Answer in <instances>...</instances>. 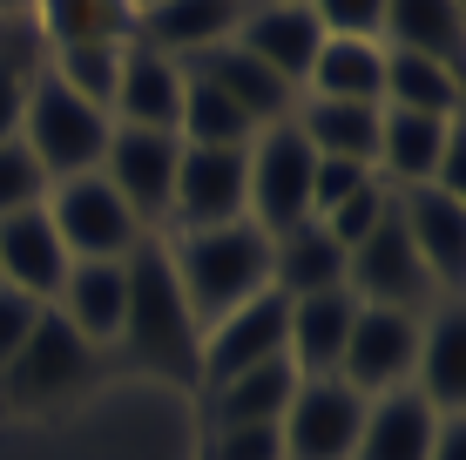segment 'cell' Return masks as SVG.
Returning a JSON list of instances; mask_svg holds the SVG:
<instances>
[{
  "mask_svg": "<svg viewBox=\"0 0 466 460\" xmlns=\"http://www.w3.org/2000/svg\"><path fill=\"white\" fill-rule=\"evenodd\" d=\"M61 278H68V250H61V237H55V224H47L41 203H35V210L0 217V284L41 298V305H55Z\"/></svg>",
  "mask_w": 466,
  "mask_h": 460,
  "instance_id": "20",
  "label": "cell"
},
{
  "mask_svg": "<svg viewBox=\"0 0 466 460\" xmlns=\"http://www.w3.org/2000/svg\"><path fill=\"white\" fill-rule=\"evenodd\" d=\"M7 47H41V41H35L27 21H0V55H7Z\"/></svg>",
  "mask_w": 466,
  "mask_h": 460,
  "instance_id": "41",
  "label": "cell"
},
{
  "mask_svg": "<svg viewBox=\"0 0 466 460\" xmlns=\"http://www.w3.org/2000/svg\"><path fill=\"white\" fill-rule=\"evenodd\" d=\"M345 291L359 298V305H406V312H426L432 298H446L440 284L426 278L406 224H399V203L379 217L372 237H359V244L345 250Z\"/></svg>",
  "mask_w": 466,
  "mask_h": 460,
  "instance_id": "6",
  "label": "cell"
},
{
  "mask_svg": "<svg viewBox=\"0 0 466 460\" xmlns=\"http://www.w3.org/2000/svg\"><path fill=\"white\" fill-rule=\"evenodd\" d=\"M108 129H116L108 108L82 102V95L61 88L47 68H35V82H27V108H21V142H27V156L47 169V183L102 169Z\"/></svg>",
  "mask_w": 466,
  "mask_h": 460,
  "instance_id": "3",
  "label": "cell"
},
{
  "mask_svg": "<svg viewBox=\"0 0 466 460\" xmlns=\"http://www.w3.org/2000/svg\"><path fill=\"white\" fill-rule=\"evenodd\" d=\"M41 210H47V224H55V237H61V250H68V258H128V250L149 237V230L136 224V210L116 197V183H108L102 169L47 183Z\"/></svg>",
  "mask_w": 466,
  "mask_h": 460,
  "instance_id": "5",
  "label": "cell"
},
{
  "mask_svg": "<svg viewBox=\"0 0 466 460\" xmlns=\"http://www.w3.org/2000/svg\"><path fill=\"white\" fill-rule=\"evenodd\" d=\"M122 353L149 373H176L197 386V319L183 305V284H176L169 244L163 230H149L128 250V305H122Z\"/></svg>",
  "mask_w": 466,
  "mask_h": 460,
  "instance_id": "1",
  "label": "cell"
},
{
  "mask_svg": "<svg viewBox=\"0 0 466 460\" xmlns=\"http://www.w3.org/2000/svg\"><path fill=\"white\" fill-rule=\"evenodd\" d=\"M176 284H183V305L189 319L217 325L223 312H237L244 298L270 291V237L250 224H217V230H163Z\"/></svg>",
  "mask_w": 466,
  "mask_h": 460,
  "instance_id": "2",
  "label": "cell"
},
{
  "mask_svg": "<svg viewBox=\"0 0 466 460\" xmlns=\"http://www.w3.org/2000/svg\"><path fill=\"white\" fill-rule=\"evenodd\" d=\"M460 339H466V312H460V291L432 298L420 312V359H412V393L440 414H460L466 400V379H460Z\"/></svg>",
  "mask_w": 466,
  "mask_h": 460,
  "instance_id": "23",
  "label": "cell"
},
{
  "mask_svg": "<svg viewBox=\"0 0 466 460\" xmlns=\"http://www.w3.org/2000/svg\"><path fill=\"white\" fill-rule=\"evenodd\" d=\"M210 460H284L278 426H210Z\"/></svg>",
  "mask_w": 466,
  "mask_h": 460,
  "instance_id": "36",
  "label": "cell"
},
{
  "mask_svg": "<svg viewBox=\"0 0 466 460\" xmlns=\"http://www.w3.org/2000/svg\"><path fill=\"white\" fill-rule=\"evenodd\" d=\"M379 169H365V163H339V156H318V169H311V217H325L339 197H351L359 183H372Z\"/></svg>",
  "mask_w": 466,
  "mask_h": 460,
  "instance_id": "38",
  "label": "cell"
},
{
  "mask_svg": "<svg viewBox=\"0 0 466 460\" xmlns=\"http://www.w3.org/2000/svg\"><path fill=\"white\" fill-rule=\"evenodd\" d=\"M460 116H412V108H379V183L385 189H420L432 183V163H440L446 136H453Z\"/></svg>",
  "mask_w": 466,
  "mask_h": 460,
  "instance_id": "22",
  "label": "cell"
},
{
  "mask_svg": "<svg viewBox=\"0 0 466 460\" xmlns=\"http://www.w3.org/2000/svg\"><path fill=\"white\" fill-rule=\"evenodd\" d=\"M41 55L47 47H88V41H136V7L128 0H35L27 7Z\"/></svg>",
  "mask_w": 466,
  "mask_h": 460,
  "instance_id": "28",
  "label": "cell"
},
{
  "mask_svg": "<svg viewBox=\"0 0 466 460\" xmlns=\"http://www.w3.org/2000/svg\"><path fill=\"white\" fill-rule=\"evenodd\" d=\"M379 108H412V116H460V68L406 47H385V82H379Z\"/></svg>",
  "mask_w": 466,
  "mask_h": 460,
  "instance_id": "30",
  "label": "cell"
},
{
  "mask_svg": "<svg viewBox=\"0 0 466 460\" xmlns=\"http://www.w3.org/2000/svg\"><path fill=\"white\" fill-rule=\"evenodd\" d=\"M176 108H183V61L128 41L116 95H108V122H122V129H169L176 136Z\"/></svg>",
  "mask_w": 466,
  "mask_h": 460,
  "instance_id": "16",
  "label": "cell"
},
{
  "mask_svg": "<svg viewBox=\"0 0 466 460\" xmlns=\"http://www.w3.org/2000/svg\"><path fill=\"white\" fill-rule=\"evenodd\" d=\"M379 47H406V55L460 68L466 61V0H385Z\"/></svg>",
  "mask_w": 466,
  "mask_h": 460,
  "instance_id": "24",
  "label": "cell"
},
{
  "mask_svg": "<svg viewBox=\"0 0 466 460\" xmlns=\"http://www.w3.org/2000/svg\"><path fill=\"white\" fill-rule=\"evenodd\" d=\"M244 7L250 0H149V7H136V41L169 61H189L203 47L230 41Z\"/></svg>",
  "mask_w": 466,
  "mask_h": 460,
  "instance_id": "18",
  "label": "cell"
},
{
  "mask_svg": "<svg viewBox=\"0 0 466 460\" xmlns=\"http://www.w3.org/2000/svg\"><path fill=\"white\" fill-rule=\"evenodd\" d=\"M318 14L325 35H345V41H379V21H385V0H304Z\"/></svg>",
  "mask_w": 466,
  "mask_h": 460,
  "instance_id": "35",
  "label": "cell"
},
{
  "mask_svg": "<svg viewBox=\"0 0 466 460\" xmlns=\"http://www.w3.org/2000/svg\"><path fill=\"white\" fill-rule=\"evenodd\" d=\"M41 298H27V291H7V284H0V373L14 366V353H21L27 345V332L41 325Z\"/></svg>",
  "mask_w": 466,
  "mask_h": 460,
  "instance_id": "37",
  "label": "cell"
},
{
  "mask_svg": "<svg viewBox=\"0 0 466 460\" xmlns=\"http://www.w3.org/2000/svg\"><path fill=\"white\" fill-rule=\"evenodd\" d=\"M284 319H291V298L257 291L237 312H223L217 325H203L197 332V393L264 366V359H284Z\"/></svg>",
  "mask_w": 466,
  "mask_h": 460,
  "instance_id": "8",
  "label": "cell"
},
{
  "mask_svg": "<svg viewBox=\"0 0 466 460\" xmlns=\"http://www.w3.org/2000/svg\"><path fill=\"white\" fill-rule=\"evenodd\" d=\"M47 197V169L27 156V142L14 136V142H0V217H14V210H35V203Z\"/></svg>",
  "mask_w": 466,
  "mask_h": 460,
  "instance_id": "33",
  "label": "cell"
},
{
  "mask_svg": "<svg viewBox=\"0 0 466 460\" xmlns=\"http://www.w3.org/2000/svg\"><path fill=\"white\" fill-rule=\"evenodd\" d=\"M440 406H426L412 386L399 393H372L359 420V440H351V460H426L432 440H440Z\"/></svg>",
  "mask_w": 466,
  "mask_h": 460,
  "instance_id": "19",
  "label": "cell"
},
{
  "mask_svg": "<svg viewBox=\"0 0 466 460\" xmlns=\"http://www.w3.org/2000/svg\"><path fill=\"white\" fill-rule=\"evenodd\" d=\"M298 136L311 142V156H339V163H365L379 156V102H318V95H298L291 108Z\"/></svg>",
  "mask_w": 466,
  "mask_h": 460,
  "instance_id": "26",
  "label": "cell"
},
{
  "mask_svg": "<svg viewBox=\"0 0 466 460\" xmlns=\"http://www.w3.org/2000/svg\"><path fill=\"white\" fill-rule=\"evenodd\" d=\"M183 75L210 82L223 102H230L237 116L250 122V129H264V122H284V116L298 108V88L284 82V75H270L257 55H244L237 41H217V47H203V55H189Z\"/></svg>",
  "mask_w": 466,
  "mask_h": 460,
  "instance_id": "12",
  "label": "cell"
},
{
  "mask_svg": "<svg viewBox=\"0 0 466 460\" xmlns=\"http://www.w3.org/2000/svg\"><path fill=\"white\" fill-rule=\"evenodd\" d=\"M176 156L183 142L169 129H108V149H102V177L116 183V197L136 210L142 230H163L169 224V189H176Z\"/></svg>",
  "mask_w": 466,
  "mask_h": 460,
  "instance_id": "9",
  "label": "cell"
},
{
  "mask_svg": "<svg viewBox=\"0 0 466 460\" xmlns=\"http://www.w3.org/2000/svg\"><path fill=\"white\" fill-rule=\"evenodd\" d=\"M291 393H298V366L264 359V366L223 379V386H203V414H210V426H278Z\"/></svg>",
  "mask_w": 466,
  "mask_h": 460,
  "instance_id": "25",
  "label": "cell"
},
{
  "mask_svg": "<svg viewBox=\"0 0 466 460\" xmlns=\"http://www.w3.org/2000/svg\"><path fill=\"white\" fill-rule=\"evenodd\" d=\"M359 298L345 291H311L291 298V319H284V359L298 366V379H339V353H345V332Z\"/></svg>",
  "mask_w": 466,
  "mask_h": 460,
  "instance_id": "21",
  "label": "cell"
},
{
  "mask_svg": "<svg viewBox=\"0 0 466 460\" xmlns=\"http://www.w3.org/2000/svg\"><path fill=\"white\" fill-rule=\"evenodd\" d=\"M27 7L35 0H0V21H27Z\"/></svg>",
  "mask_w": 466,
  "mask_h": 460,
  "instance_id": "42",
  "label": "cell"
},
{
  "mask_svg": "<svg viewBox=\"0 0 466 460\" xmlns=\"http://www.w3.org/2000/svg\"><path fill=\"white\" fill-rule=\"evenodd\" d=\"M122 305H128V258H68L55 312L82 332L95 353L122 339Z\"/></svg>",
  "mask_w": 466,
  "mask_h": 460,
  "instance_id": "17",
  "label": "cell"
},
{
  "mask_svg": "<svg viewBox=\"0 0 466 460\" xmlns=\"http://www.w3.org/2000/svg\"><path fill=\"white\" fill-rule=\"evenodd\" d=\"M311 142L298 136V122H264L250 142H244V217L264 237L291 230V224H311Z\"/></svg>",
  "mask_w": 466,
  "mask_h": 460,
  "instance_id": "4",
  "label": "cell"
},
{
  "mask_svg": "<svg viewBox=\"0 0 466 460\" xmlns=\"http://www.w3.org/2000/svg\"><path fill=\"white\" fill-rule=\"evenodd\" d=\"M359 420H365V393H351L345 379H298L291 406L278 420L284 460H351Z\"/></svg>",
  "mask_w": 466,
  "mask_h": 460,
  "instance_id": "10",
  "label": "cell"
},
{
  "mask_svg": "<svg viewBox=\"0 0 466 460\" xmlns=\"http://www.w3.org/2000/svg\"><path fill=\"white\" fill-rule=\"evenodd\" d=\"M412 359H420V312L406 305H359L339 353V379L351 393H399L412 386Z\"/></svg>",
  "mask_w": 466,
  "mask_h": 460,
  "instance_id": "7",
  "label": "cell"
},
{
  "mask_svg": "<svg viewBox=\"0 0 466 460\" xmlns=\"http://www.w3.org/2000/svg\"><path fill=\"white\" fill-rule=\"evenodd\" d=\"M88 359H95V345L61 319L55 305H47L41 325L27 332V345L14 353V366L0 373V386L21 393V400H55V393H68V386H82V379H88Z\"/></svg>",
  "mask_w": 466,
  "mask_h": 460,
  "instance_id": "14",
  "label": "cell"
},
{
  "mask_svg": "<svg viewBox=\"0 0 466 460\" xmlns=\"http://www.w3.org/2000/svg\"><path fill=\"white\" fill-rule=\"evenodd\" d=\"M128 7H149V0H128Z\"/></svg>",
  "mask_w": 466,
  "mask_h": 460,
  "instance_id": "44",
  "label": "cell"
},
{
  "mask_svg": "<svg viewBox=\"0 0 466 460\" xmlns=\"http://www.w3.org/2000/svg\"><path fill=\"white\" fill-rule=\"evenodd\" d=\"M426 460H466V414H446L440 420V440H432Z\"/></svg>",
  "mask_w": 466,
  "mask_h": 460,
  "instance_id": "40",
  "label": "cell"
},
{
  "mask_svg": "<svg viewBox=\"0 0 466 460\" xmlns=\"http://www.w3.org/2000/svg\"><path fill=\"white\" fill-rule=\"evenodd\" d=\"M217 224H244V149H197V142H183L163 230H217Z\"/></svg>",
  "mask_w": 466,
  "mask_h": 460,
  "instance_id": "11",
  "label": "cell"
},
{
  "mask_svg": "<svg viewBox=\"0 0 466 460\" xmlns=\"http://www.w3.org/2000/svg\"><path fill=\"white\" fill-rule=\"evenodd\" d=\"M385 210H392V189H385V183L372 177V183H359V189H351V197H339L325 217H311V224H325V230H331V244L351 250L359 237H372V230H379V217H385Z\"/></svg>",
  "mask_w": 466,
  "mask_h": 460,
  "instance_id": "32",
  "label": "cell"
},
{
  "mask_svg": "<svg viewBox=\"0 0 466 460\" xmlns=\"http://www.w3.org/2000/svg\"><path fill=\"white\" fill-rule=\"evenodd\" d=\"M270 7H291V0H270Z\"/></svg>",
  "mask_w": 466,
  "mask_h": 460,
  "instance_id": "43",
  "label": "cell"
},
{
  "mask_svg": "<svg viewBox=\"0 0 466 460\" xmlns=\"http://www.w3.org/2000/svg\"><path fill=\"white\" fill-rule=\"evenodd\" d=\"M122 47L128 41H88V47H47L41 68L55 75L61 88H75L82 102L108 108V95H116V75H122Z\"/></svg>",
  "mask_w": 466,
  "mask_h": 460,
  "instance_id": "31",
  "label": "cell"
},
{
  "mask_svg": "<svg viewBox=\"0 0 466 460\" xmlns=\"http://www.w3.org/2000/svg\"><path fill=\"white\" fill-rule=\"evenodd\" d=\"M230 41L244 47V55H257L270 75H284L291 88H304V75H311L318 47H325V27H318V14L304 7V0H291V7H270V0H250Z\"/></svg>",
  "mask_w": 466,
  "mask_h": 460,
  "instance_id": "15",
  "label": "cell"
},
{
  "mask_svg": "<svg viewBox=\"0 0 466 460\" xmlns=\"http://www.w3.org/2000/svg\"><path fill=\"white\" fill-rule=\"evenodd\" d=\"M339 284H345V250L331 244L325 224H291L270 237V291L311 298V291H339Z\"/></svg>",
  "mask_w": 466,
  "mask_h": 460,
  "instance_id": "27",
  "label": "cell"
},
{
  "mask_svg": "<svg viewBox=\"0 0 466 460\" xmlns=\"http://www.w3.org/2000/svg\"><path fill=\"white\" fill-rule=\"evenodd\" d=\"M379 82H385V47L379 41L325 35V47H318V61H311L298 95H318V102H379Z\"/></svg>",
  "mask_w": 466,
  "mask_h": 460,
  "instance_id": "29",
  "label": "cell"
},
{
  "mask_svg": "<svg viewBox=\"0 0 466 460\" xmlns=\"http://www.w3.org/2000/svg\"><path fill=\"white\" fill-rule=\"evenodd\" d=\"M35 68H41V47H7V55H0V142L21 136V108H27Z\"/></svg>",
  "mask_w": 466,
  "mask_h": 460,
  "instance_id": "34",
  "label": "cell"
},
{
  "mask_svg": "<svg viewBox=\"0 0 466 460\" xmlns=\"http://www.w3.org/2000/svg\"><path fill=\"white\" fill-rule=\"evenodd\" d=\"M432 189H446V197H466V129L453 122V136H446L440 163H432Z\"/></svg>",
  "mask_w": 466,
  "mask_h": 460,
  "instance_id": "39",
  "label": "cell"
},
{
  "mask_svg": "<svg viewBox=\"0 0 466 460\" xmlns=\"http://www.w3.org/2000/svg\"><path fill=\"white\" fill-rule=\"evenodd\" d=\"M399 203V224H406L412 250H420L426 278L440 284V291H460L466 284V197H446V189H392Z\"/></svg>",
  "mask_w": 466,
  "mask_h": 460,
  "instance_id": "13",
  "label": "cell"
}]
</instances>
